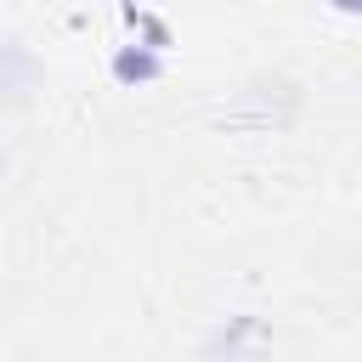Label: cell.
I'll return each mask as SVG.
<instances>
[{
    "instance_id": "cell-1",
    "label": "cell",
    "mask_w": 362,
    "mask_h": 362,
    "mask_svg": "<svg viewBox=\"0 0 362 362\" xmlns=\"http://www.w3.org/2000/svg\"><path fill=\"white\" fill-rule=\"evenodd\" d=\"M113 74H119L124 85L158 79V57H153V51H119V57H113Z\"/></svg>"
},
{
    "instance_id": "cell-2",
    "label": "cell",
    "mask_w": 362,
    "mask_h": 362,
    "mask_svg": "<svg viewBox=\"0 0 362 362\" xmlns=\"http://www.w3.org/2000/svg\"><path fill=\"white\" fill-rule=\"evenodd\" d=\"M334 6H339V11H356V6H362V0H334Z\"/></svg>"
}]
</instances>
